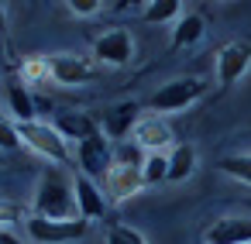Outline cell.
Listing matches in <instances>:
<instances>
[{
    "label": "cell",
    "instance_id": "obj_1",
    "mask_svg": "<svg viewBox=\"0 0 251 244\" xmlns=\"http://www.w3.org/2000/svg\"><path fill=\"white\" fill-rule=\"evenodd\" d=\"M31 217H45V220H73L79 217L76 206V179L59 169L49 165L35 186V199H31Z\"/></svg>",
    "mask_w": 251,
    "mask_h": 244
},
{
    "label": "cell",
    "instance_id": "obj_2",
    "mask_svg": "<svg viewBox=\"0 0 251 244\" xmlns=\"http://www.w3.org/2000/svg\"><path fill=\"white\" fill-rule=\"evenodd\" d=\"M203 93H206V83H203V79H196V76H179V79L162 83V86L148 97V107H151V114H158V117H165V114H182V110H189Z\"/></svg>",
    "mask_w": 251,
    "mask_h": 244
},
{
    "label": "cell",
    "instance_id": "obj_3",
    "mask_svg": "<svg viewBox=\"0 0 251 244\" xmlns=\"http://www.w3.org/2000/svg\"><path fill=\"white\" fill-rule=\"evenodd\" d=\"M18 134H21V145L25 148H31L35 155H42V158H49V162H55L59 169L73 158V151H69V141L55 131V124H42V121H31V124H18Z\"/></svg>",
    "mask_w": 251,
    "mask_h": 244
},
{
    "label": "cell",
    "instance_id": "obj_4",
    "mask_svg": "<svg viewBox=\"0 0 251 244\" xmlns=\"http://www.w3.org/2000/svg\"><path fill=\"white\" fill-rule=\"evenodd\" d=\"M25 227H28V237L35 244H73V241H83L90 234V220H83V217H73V220L28 217Z\"/></svg>",
    "mask_w": 251,
    "mask_h": 244
},
{
    "label": "cell",
    "instance_id": "obj_5",
    "mask_svg": "<svg viewBox=\"0 0 251 244\" xmlns=\"http://www.w3.org/2000/svg\"><path fill=\"white\" fill-rule=\"evenodd\" d=\"M134 59V38L127 28H107L103 35L93 38V62L110 66V69H124Z\"/></svg>",
    "mask_w": 251,
    "mask_h": 244
},
{
    "label": "cell",
    "instance_id": "obj_6",
    "mask_svg": "<svg viewBox=\"0 0 251 244\" xmlns=\"http://www.w3.org/2000/svg\"><path fill=\"white\" fill-rule=\"evenodd\" d=\"M76 162H79V172L90 175L93 182L97 179H107V172L114 165V141L97 131L93 138H86V141L76 145Z\"/></svg>",
    "mask_w": 251,
    "mask_h": 244
},
{
    "label": "cell",
    "instance_id": "obj_7",
    "mask_svg": "<svg viewBox=\"0 0 251 244\" xmlns=\"http://www.w3.org/2000/svg\"><path fill=\"white\" fill-rule=\"evenodd\" d=\"M49 59V79L59 86H83L93 79V59L86 55H73V52H55L45 55Z\"/></svg>",
    "mask_w": 251,
    "mask_h": 244
},
{
    "label": "cell",
    "instance_id": "obj_8",
    "mask_svg": "<svg viewBox=\"0 0 251 244\" xmlns=\"http://www.w3.org/2000/svg\"><path fill=\"white\" fill-rule=\"evenodd\" d=\"M248 69H251V45L248 42H227L217 52V83H220V90H230Z\"/></svg>",
    "mask_w": 251,
    "mask_h": 244
},
{
    "label": "cell",
    "instance_id": "obj_9",
    "mask_svg": "<svg viewBox=\"0 0 251 244\" xmlns=\"http://www.w3.org/2000/svg\"><path fill=\"white\" fill-rule=\"evenodd\" d=\"M131 141H134L145 155H151V151H165V148H172V145H176V134H172V127H169L165 117H158V114H145V117L138 121Z\"/></svg>",
    "mask_w": 251,
    "mask_h": 244
},
{
    "label": "cell",
    "instance_id": "obj_10",
    "mask_svg": "<svg viewBox=\"0 0 251 244\" xmlns=\"http://www.w3.org/2000/svg\"><path fill=\"white\" fill-rule=\"evenodd\" d=\"M145 114H141V107L134 103V100H124V103H117V107H110L107 114H103V134L117 145V141H127L131 134H134V127H138V121H141Z\"/></svg>",
    "mask_w": 251,
    "mask_h": 244
},
{
    "label": "cell",
    "instance_id": "obj_11",
    "mask_svg": "<svg viewBox=\"0 0 251 244\" xmlns=\"http://www.w3.org/2000/svg\"><path fill=\"white\" fill-rule=\"evenodd\" d=\"M141 186H145L141 169L117 165V162L110 165V172H107V179H103V193H107L110 203H124V199H131L134 193H141Z\"/></svg>",
    "mask_w": 251,
    "mask_h": 244
},
{
    "label": "cell",
    "instance_id": "obj_12",
    "mask_svg": "<svg viewBox=\"0 0 251 244\" xmlns=\"http://www.w3.org/2000/svg\"><path fill=\"white\" fill-rule=\"evenodd\" d=\"M76 206H79V217L83 220H100L103 213H107V193H103V186L100 182H93L90 175H76Z\"/></svg>",
    "mask_w": 251,
    "mask_h": 244
},
{
    "label": "cell",
    "instance_id": "obj_13",
    "mask_svg": "<svg viewBox=\"0 0 251 244\" xmlns=\"http://www.w3.org/2000/svg\"><path fill=\"white\" fill-rule=\"evenodd\" d=\"M251 241V220L244 217H224L206 230V244H248Z\"/></svg>",
    "mask_w": 251,
    "mask_h": 244
},
{
    "label": "cell",
    "instance_id": "obj_14",
    "mask_svg": "<svg viewBox=\"0 0 251 244\" xmlns=\"http://www.w3.org/2000/svg\"><path fill=\"white\" fill-rule=\"evenodd\" d=\"M55 131L66 138V141H86V138H93L97 134V121L90 117V114H83V110H66V114H59L55 117Z\"/></svg>",
    "mask_w": 251,
    "mask_h": 244
},
{
    "label": "cell",
    "instance_id": "obj_15",
    "mask_svg": "<svg viewBox=\"0 0 251 244\" xmlns=\"http://www.w3.org/2000/svg\"><path fill=\"white\" fill-rule=\"evenodd\" d=\"M203 35H206L203 14H182L172 24V49H193V45L203 42Z\"/></svg>",
    "mask_w": 251,
    "mask_h": 244
},
{
    "label": "cell",
    "instance_id": "obj_16",
    "mask_svg": "<svg viewBox=\"0 0 251 244\" xmlns=\"http://www.w3.org/2000/svg\"><path fill=\"white\" fill-rule=\"evenodd\" d=\"M193 172H196L193 145H172L169 148V175H165V182H186Z\"/></svg>",
    "mask_w": 251,
    "mask_h": 244
},
{
    "label": "cell",
    "instance_id": "obj_17",
    "mask_svg": "<svg viewBox=\"0 0 251 244\" xmlns=\"http://www.w3.org/2000/svg\"><path fill=\"white\" fill-rule=\"evenodd\" d=\"M7 107L14 114V124H31L35 121V100H31V93L21 79H14L7 86Z\"/></svg>",
    "mask_w": 251,
    "mask_h": 244
},
{
    "label": "cell",
    "instance_id": "obj_18",
    "mask_svg": "<svg viewBox=\"0 0 251 244\" xmlns=\"http://www.w3.org/2000/svg\"><path fill=\"white\" fill-rule=\"evenodd\" d=\"M179 18H182L179 0H151V4H145V11H141L145 24H176Z\"/></svg>",
    "mask_w": 251,
    "mask_h": 244
},
{
    "label": "cell",
    "instance_id": "obj_19",
    "mask_svg": "<svg viewBox=\"0 0 251 244\" xmlns=\"http://www.w3.org/2000/svg\"><path fill=\"white\" fill-rule=\"evenodd\" d=\"M220 172L251 186V151H241V155H224L220 158Z\"/></svg>",
    "mask_w": 251,
    "mask_h": 244
},
{
    "label": "cell",
    "instance_id": "obj_20",
    "mask_svg": "<svg viewBox=\"0 0 251 244\" xmlns=\"http://www.w3.org/2000/svg\"><path fill=\"white\" fill-rule=\"evenodd\" d=\"M165 175H169V151H151V155H145V165H141L145 186L165 182Z\"/></svg>",
    "mask_w": 251,
    "mask_h": 244
},
{
    "label": "cell",
    "instance_id": "obj_21",
    "mask_svg": "<svg viewBox=\"0 0 251 244\" xmlns=\"http://www.w3.org/2000/svg\"><path fill=\"white\" fill-rule=\"evenodd\" d=\"M21 83L31 86V83H49V59L45 55H28L21 62Z\"/></svg>",
    "mask_w": 251,
    "mask_h": 244
},
{
    "label": "cell",
    "instance_id": "obj_22",
    "mask_svg": "<svg viewBox=\"0 0 251 244\" xmlns=\"http://www.w3.org/2000/svg\"><path fill=\"white\" fill-rule=\"evenodd\" d=\"M114 162L117 165H131V169H141L145 165V151L127 138V141H117L114 145Z\"/></svg>",
    "mask_w": 251,
    "mask_h": 244
},
{
    "label": "cell",
    "instance_id": "obj_23",
    "mask_svg": "<svg viewBox=\"0 0 251 244\" xmlns=\"http://www.w3.org/2000/svg\"><path fill=\"white\" fill-rule=\"evenodd\" d=\"M107 244H148V237H145L141 230L127 227V223H114V227L107 230Z\"/></svg>",
    "mask_w": 251,
    "mask_h": 244
},
{
    "label": "cell",
    "instance_id": "obj_24",
    "mask_svg": "<svg viewBox=\"0 0 251 244\" xmlns=\"http://www.w3.org/2000/svg\"><path fill=\"white\" fill-rule=\"evenodd\" d=\"M21 148V134H18V124L0 117V151H18Z\"/></svg>",
    "mask_w": 251,
    "mask_h": 244
},
{
    "label": "cell",
    "instance_id": "obj_25",
    "mask_svg": "<svg viewBox=\"0 0 251 244\" xmlns=\"http://www.w3.org/2000/svg\"><path fill=\"white\" fill-rule=\"evenodd\" d=\"M18 220H25V210L11 199H0V230H11Z\"/></svg>",
    "mask_w": 251,
    "mask_h": 244
},
{
    "label": "cell",
    "instance_id": "obj_26",
    "mask_svg": "<svg viewBox=\"0 0 251 244\" xmlns=\"http://www.w3.org/2000/svg\"><path fill=\"white\" fill-rule=\"evenodd\" d=\"M69 11L76 18H93L100 11V0H69Z\"/></svg>",
    "mask_w": 251,
    "mask_h": 244
},
{
    "label": "cell",
    "instance_id": "obj_27",
    "mask_svg": "<svg viewBox=\"0 0 251 244\" xmlns=\"http://www.w3.org/2000/svg\"><path fill=\"white\" fill-rule=\"evenodd\" d=\"M0 244H25L14 230H0Z\"/></svg>",
    "mask_w": 251,
    "mask_h": 244
},
{
    "label": "cell",
    "instance_id": "obj_28",
    "mask_svg": "<svg viewBox=\"0 0 251 244\" xmlns=\"http://www.w3.org/2000/svg\"><path fill=\"white\" fill-rule=\"evenodd\" d=\"M7 31V11H4V4H0V35Z\"/></svg>",
    "mask_w": 251,
    "mask_h": 244
},
{
    "label": "cell",
    "instance_id": "obj_29",
    "mask_svg": "<svg viewBox=\"0 0 251 244\" xmlns=\"http://www.w3.org/2000/svg\"><path fill=\"white\" fill-rule=\"evenodd\" d=\"M248 244H251V241H248Z\"/></svg>",
    "mask_w": 251,
    "mask_h": 244
}]
</instances>
